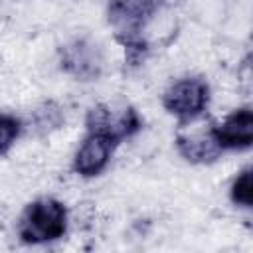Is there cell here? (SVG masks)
<instances>
[{
	"label": "cell",
	"mask_w": 253,
	"mask_h": 253,
	"mask_svg": "<svg viewBox=\"0 0 253 253\" xmlns=\"http://www.w3.org/2000/svg\"><path fill=\"white\" fill-rule=\"evenodd\" d=\"M210 128L223 152L249 150L253 144V111L251 107L233 109L219 123H211Z\"/></svg>",
	"instance_id": "obj_7"
},
{
	"label": "cell",
	"mask_w": 253,
	"mask_h": 253,
	"mask_svg": "<svg viewBox=\"0 0 253 253\" xmlns=\"http://www.w3.org/2000/svg\"><path fill=\"white\" fill-rule=\"evenodd\" d=\"M174 146H176V152L186 162L198 164V166L213 164L223 154V150L215 142L210 126L208 128H192V130L178 132L176 138H174Z\"/></svg>",
	"instance_id": "obj_8"
},
{
	"label": "cell",
	"mask_w": 253,
	"mask_h": 253,
	"mask_svg": "<svg viewBox=\"0 0 253 253\" xmlns=\"http://www.w3.org/2000/svg\"><path fill=\"white\" fill-rule=\"evenodd\" d=\"M59 69L75 81H97L105 71V55L97 42L87 36L65 42L57 51Z\"/></svg>",
	"instance_id": "obj_5"
},
{
	"label": "cell",
	"mask_w": 253,
	"mask_h": 253,
	"mask_svg": "<svg viewBox=\"0 0 253 253\" xmlns=\"http://www.w3.org/2000/svg\"><path fill=\"white\" fill-rule=\"evenodd\" d=\"M251 166L241 168L235 178L229 184V200L235 208H243V210H251L253 204V184H251Z\"/></svg>",
	"instance_id": "obj_10"
},
{
	"label": "cell",
	"mask_w": 253,
	"mask_h": 253,
	"mask_svg": "<svg viewBox=\"0 0 253 253\" xmlns=\"http://www.w3.org/2000/svg\"><path fill=\"white\" fill-rule=\"evenodd\" d=\"M115 150H117V144L113 140L95 132H87L73 152L71 168L79 178H85V180L97 178L111 164Z\"/></svg>",
	"instance_id": "obj_6"
},
{
	"label": "cell",
	"mask_w": 253,
	"mask_h": 253,
	"mask_svg": "<svg viewBox=\"0 0 253 253\" xmlns=\"http://www.w3.org/2000/svg\"><path fill=\"white\" fill-rule=\"evenodd\" d=\"M24 132V123L12 113H0V156L8 154Z\"/></svg>",
	"instance_id": "obj_11"
},
{
	"label": "cell",
	"mask_w": 253,
	"mask_h": 253,
	"mask_svg": "<svg viewBox=\"0 0 253 253\" xmlns=\"http://www.w3.org/2000/svg\"><path fill=\"white\" fill-rule=\"evenodd\" d=\"M63 123H65L63 109L55 101H45L32 113V125L38 134H49L51 130H57Z\"/></svg>",
	"instance_id": "obj_9"
},
{
	"label": "cell",
	"mask_w": 253,
	"mask_h": 253,
	"mask_svg": "<svg viewBox=\"0 0 253 253\" xmlns=\"http://www.w3.org/2000/svg\"><path fill=\"white\" fill-rule=\"evenodd\" d=\"M211 89L200 75H186L172 81L162 93V107L180 125L198 121L210 107Z\"/></svg>",
	"instance_id": "obj_3"
},
{
	"label": "cell",
	"mask_w": 253,
	"mask_h": 253,
	"mask_svg": "<svg viewBox=\"0 0 253 253\" xmlns=\"http://www.w3.org/2000/svg\"><path fill=\"white\" fill-rule=\"evenodd\" d=\"M138 111L128 103H97L85 115V130L113 140L117 146L142 130Z\"/></svg>",
	"instance_id": "obj_4"
},
{
	"label": "cell",
	"mask_w": 253,
	"mask_h": 253,
	"mask_svg": "<svg viewBox=\"0 0 253 253\" xmlns=\"http://www.w3.org/2000/svg\"><path fill=\"white\" fill-rule=\"evenodd\" d=\"M162 8V0H109L107 24L115 36V42L125 49V61L130 67H138L148 51L146 28L152 24Z\"/></svg>",
	"instance_id": "obj_1"
},
{
	"label": "cell",
	"mask_w": 253,
	"mask_h": 253,
	"mask_svg": "<svg viewBox=\"0 0 253 253\" xmlns=\"http://www.w3.org/2000/svg\"><path fill=\"white\" fill-rule=\"evenodd\" d=\"M69 227L67 206L51 196L30 202L18 219V237L26 245H45L65 237Z\"/></svg>",
	"instance_id": "obj_2"
}]
</instances>
